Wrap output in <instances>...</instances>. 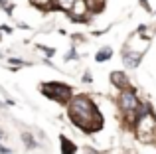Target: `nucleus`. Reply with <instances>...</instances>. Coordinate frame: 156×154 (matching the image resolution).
<instances>
[{"instance_id":"2","label":"nucleus","mask_w":156,"mask_h":154,"mask_svg":"<svg viewBox=\"0 0 156 154\" xmlns=\"http://www.w3.org/2000/svg\"><path fill=\"white\" fill-rule=\"evenodd\" d=\"M119 107H121V111L125 113L126 121H130V123H136L138 121V107H140V101H138L136 93L133 91V89H122L121 97H119Z\"/></svg>"},{"instance_id":"9","label":"nucleus","mask_w":156,"mask_h":154,"mask_svg":"<svg viewBox=\"0 0 156 154\" xmlns=\"http://www.w3.org/2000/svg\"><path fill=\"white\" fill-rule=\"evenodd\" d=\"M111 55H113V50H111V47H103L101 51H97L95 59H97V61H107Z\"/></svg>"},{"instance_id":"6","label":"nucleus","mask_w":156,"mask_h":154,"mask_svg":"<svg viewBox=\"0 0 156 154\" xmlns=\"http://www.w3.org/2000/svg\"><path fill=\"white\" fill-rule=\"evenodd\" d=\"M111 81H113V85L119 87L121 91L126 89V87H130V85H129V77L122 73V71H113V73H111Z\"/></svg>"},{"instance_id":"10","label":"nucleus","mask_w":156,"mask_h":154,"mask_svg":"<svg viewBox=\"0 0 156 154\" xmlns=\"http://www.w3.org/2000/svg\"><path fill=\"white\" fill-rule=\"evenodd\" d=\"M53 4H55L57 8H61V10H71L73 4H75V0H53Z\"/></svg>"},{"instance_id":"14","label":"nucleus","mask_w":156,"mask_h":154,"mask_svg":"<svg viewBox=\"0 0 156 154\" xmlns=\"http://www.w3.org/2000/svg\"><path fill=\"white\" fill-rule=\"evenodd\" d=\"M75 58H77V55H75V50H71L67 55H65V59H75Z\"/></svg>"},{"instance_id":"5","label":"nucleus","mask_w":156,"mask_h":154,"mask_svg":"<svg viewBox=\"0 0 156 154\" xmlns=\"http://www.w3.org/2000/svg\"><path fill=\"white\" fill-rule=\"evenodd\" d=\"M87 14H89V4H87V0H75L73 8L69 10V16H71L73 20H83Z\"/></svg>"},{"instance_id":"11","label":"nucleus","mask_w":156,"mask_h":154,"mask_svg":"<svg viewBox=\"0 0 156 154\" xmlns=\"http://www.w3.org/2000/svg\"><path fill=\"white\" fill-rule=\"evenodd\" d=\"M51 2H53V0H32V4L38 6V8H46V6H50Z\"/></svg>"},{"instance_id":"13","label":"nucleus","mask_w":156,"mask_h":154,"mask_svg":"<svg viewBox=\"0 0 156 154\" xmlns=\"http://www.w3.org/2000/svg\"><path fill=\"white\" fill-rule=\"evenodd\" d=\"M24 142H26V144H28V146H30V148L34 146V140L30 138V135H24Z\"/></svg>"},{"instance_id":"3","label":"nucleus","mask_w":156,"mask_h":154,"mask_svg":"<svg viewBox=\"0 0 156 154\" xmlns=\"http://www.w3.org/2000/svg\"><path fill=\"white\" fill-rule=\"evenodd\" d=\"M134 128H136L138 140H142V142H154L156 140V119L152 113L138 117V121L134 123Z\"/></svg>"},{"instance_id":"4","label":"nucleus","mask_w":156,"mask_h":154,"mask_svg":"<svg viewBox=\"0 0 156 154\" xmlns=\"http://www.w3.org/2000/svg\"><path fill=\"white\" fill-rule=\"evenodd\" d=\"M42 91L44 95H48L50 99L57 101L61 105L69 103V99H71V89H69V85H63V83H44Z\"/></svg>"},{"instance_id":"12","label":"nucleus","mask_w":156,"mask_h":154,"mask_svg":"<svg viewBox=\"0 0 156 154\" xmlns=\"http://www.w3.org/2000/svg\"><path fill=\"white\" fill-rule=\"evenodd\" d=\"M0 6H4V10H6L8 14H12V4L8 2V0H0Z\"/></svg>"},{"instance_id":"15","label":"nucleus","mask_w":156,"mask_h":154,"mask_svg":"<svg viewBox=\"0 0 156 154\" xmlns=\"http://www.w3.org/2000/svg\"><path fill=\"white\" fill-rule=\"evenodd\" d=\"M0 154H10V148H6V146H0Z\"/></svg>"},{"instance_id":"16","label":"nucleus","mask_w":156,"mask_h":154,"mask_svg":"<svg viewBox=\"0 0 156 154\" xmlns=\"http://www.w3.org/2000/svg\"><path fill=\"white\" fill-rule=\"evenodd\" d=\"M0 138H2V131H0Z\"/></svg>"},{"instance_id":"7","label":"nucleus","mask_w":156,"mask_h":154,"mask_svg":"<svg viewBox=\"0 0 156 154\" xmlns=\"http://www.w3.org/2000/svg\"><path fill=\"white\" fill-rule=\"evenodd\" d=\"M140 59H142V55L138 54V51H125V55H122V61H125V65L126 67H136L138 63H140Z\"/></svg>"},{"instance_id":"8","label":"nucleus","mask_w":156,"mask_h":154,"mask_svg":"<svg viewBox=\"0 0 156 154\" xmlns=\"http://www.w3.org/2000/svg\"><path fill=\"white\" fill-rule=\"evenodd\" d=\"M77 148H75V144L71 142V140H67L65 136H61V154H73Z\"/></svg>"},{"instance_id":"1","label":"nucleus","mask_w":156,"mask_h":154,"mask_svg":"<svg viewBox=\"0 0 156 154\" xmlns=\"http://www.w3.org/2000/svg\"><path fill=\"white\" fill-rule=\"evenodd\" d=\"M67 115L71 119V123L85 132H95L103 124L95 103L87 97H73L67 103Z\"/></svg>"}]
</instances>
